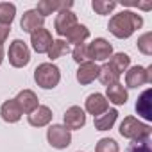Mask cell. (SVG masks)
I'll return each instance as SVG.
<instances>
[{
    "instance_id": "cell-1",
    "label": "cell",
    "mask_w": 152,
    "mask_h": 152,
    "mask_svg": "<svg viewBox=\"0 0 152 152\" xmlns=\"http://www.w3.org/2000/svg\"><path fill=\"white\" fill-rule=\"evenodd\" d=\"M141 25H143L141 15L125 9V11H122V13H118V15H113V16L109 18L107 31H109L115 38H118V39H127V38H131L138 29H141Z\"/></svg>"
},
{
    "instance_id": "cell-2",
    "label": "cell",
    "mask_w": 152,
    "mask_h": 152,
    "mask_svg": "<svg viewBox=\"0 0 152 152\" xmlns=\"http://www.w3.org/2000/svg\"><path fill=\"white\" fill-rule=\"evenodd\" d=\"M120 136H124L125 140H131V141H147L150 138V132H152V127L134 116H125L122 122H120Z\"/></svg>"
},
{
    "instance_id": "cell-3",
    "label": "cell",
    "mask_w": 152,
    "mask_h": 152,
    "mask_svg": "<svg viewBox=\"0 0 152 152\" xmlns=\"http://www.w3.org/2000/svg\"><path fill=\"white\" fill-rule=\"evenodd\" d=\"M34 81L43 90H54L61 81V70L54 63H41L34 70Z\"/></svg>"
},
{
    "instance_id": "cell-4",
    "label": "cell",
    "mask_w": 152,
    "mask_h": 152,
    "mask_svg": "<svg viewBox=\"0 0 152 152\" xmlns=\"http://www.w3.org/2000/svg\"><path fill=\"white\" fill-rule=\"evenodd\" d=\"M150 83H152V64H148V66L136 64L125 72V86L127 88L138 90V88L150 84Z\"/></svg>"
},
{
    "instance_id": "cell-5",
    "label": "cell",
    "mask_w": 152,
    "mask_h": 152,
    "mask_svg": "<svg viewBox=\"0 0 152 152\" xmlns=\"http://www.w3.org/2000/svg\"><path fill=\"white\" fill-rule=\"evenodd\" d=\"M47 141L52 148L63 150L72 145V131H68L63 124H52L47 129Z\"/></svg>"
},
{
    "instance_id": "cell-6",
    "label": "cell",
    "mask_w": 152,
    "mask_h": 152,
    "mask_svg": "<svg viewBox=\"0 0 152 152\" xmlns=\"http://www.w3.org/2000/svg\"><path fill=\"white\" fill-rule=\"evenodd\" d=\"M7 57H9L11 66H15V68H23V66H27L29 61H31V48L27 47L25 41L15 39V41L9 45Z\"/></svg>"
},
{
    "instance_id": "cell-7",
    "label": "cell",
    "mask_w": 152,
    "mask_h": 152,
    "mask_svg": "<svg viewBox=\"0 0 152 152\" xmlns=\"http://www.w3.org/2000/svg\"><path fill=\"white\" fill-rule=\"evenodd\" d=\"M63 125L68 131H79L86 125V111L81 106H70L63 115Z\"/></svg>"
},
{
    "instance_id": "cell-8",
    "label": "cell",
    "mask_w": 152,
    "mask_h": 152,
    "mask_svg": "<svg viewBox=\"0 0 152 152\" xmlns=\"http://www.w3.org/2000/svg\"><path fill=\"white\" fill-rule=\"evenodd\" d=\"M88 47H90V57L93 63L107 61L113 56V45L106 38H95L91 43H88Z\"/></svg>"
},
{
    "instance_id": "cell-9",
    "label": "cell",
    "mask_w": 152,
    "mask_h": 152,
    "mask_svg": "<svg viewBox=\"0 0 152 152\" xmlns=\"http://www.w3.org/2000/svg\"><path fill=\"white\" fill-rule=\"evenodd\" d=\"M73 7V2L72 0H68V2H64V0H39L38 6H36V11L47 18L48 15L52 13H59V11H72Z\"/></svg>"
},
{
    "instance_id": "cell-10",
    "label": "cell",
    "mask_w": 152,
    "mask_h": 152,
    "mask_svg": "<svg viewBox=\"0 0 152 152\" xmlns=\"http://www.w3.org/2000/svg\"><path fill=\"white\" fill-rule=\"evenodd\" d=\"M77 15L73 11H59L56 13V20H54V31L57 36H66V32L77 25Z\"/></svg>"
},
{
    "instance_id": "cell-11",
    "label": "cell",
    "mask_w": 152,
    "mask_h": 152,
    "mask_svg": "<svg viewBox=\"0 0 152 152\" xmlns=\"http://www.w3.org/2000/svg\"><path fill=\"white\" fill-rule=\"evenodd\" d=\"M107 109H109V102H107V99H106L102 93L95 91V93H91V95L86 97L84 111L90 113V115H93V118H95V116H100V115L106 113Z\"/></svg>"
},
{
    "instance_id": "cell-12",
    "label": "cell",
    "mask_w": 152,
    "mask_h": 152,
    "mask_svg": "<svg viewBox=\"0 0 152 152\" xmlns=\"http://www.w3.org/2000/svg\"><path fill=\"white\" fill-rule=\"evenodd\" d=\"M52 41H54L52 34L45 27H41V29H38V31H34L31 34V47L38 54H47L48 48H50V45H52Z\"/></svg>"
},
{
    "instance_id": "cell-13",
    "label": "cell",
    "mask_w": 152,
    "mask_h": 152,
    "mask_svg": "<svg viewBox=\"0 0 152 152\" xmlns=\"http://www.w3.org/2000/svg\"><path fill=\"white\" fill-rule=\"evenodd\" d=\"M75 77H77V83H79L81 86L91 84L95 79H99V64L93 63V61H88V63L79 64Z\"/></svg>"
},
{
    "instance_id": "cell-14",
    "label": "cell",
    "mask_w": 152,
    "mask_h": 152,
    "mask_svg": "<svg viewBox=\"0 0 152 152\" xmlns=\"http://www.w3.org/2000/svg\"><path fill=\"white\" fill-rule=\"evenodd\" d=\"M43 25H45V18H43L36 9H29V11H25L23 16H22V20H20V27H22V31H23V32H29V34H32L34 31L41 29Z\"/></svg>"
},
{
    "instance_id": "cell-15",
    "label": "cell",
    "mask_w": 152,
    "mask_h": 152,
    "mask_svg": "<svg viewBox=\"0 0 152 152\" xmlns=\"http://www.w3.org/2000/svg\"><path fill=\"white\" fill-rule=\"evenodd\" d=\"M0 116H2V120L6 124H16V122L22 120L23 113H22L20 106L16 104V100L9 99V100H6L2 106H0Z\"/></svg>"
},
{
    "instance_id": "cell-16",
    "label": "cell",
    "mask_w": 152,
    "mask_h": 152,
    "mask_svg": "<svg viewBox=\"0 0 152 152\" xmlns=\"http://www.w3.org/2000/svg\"><path fill=\"white\" fill-rule=\"evenodd\" d=\"M16 104L20 106L22 113L25 115H31L38 106H39V100H38V95L32 91V90H22L16 97H15Z\"/></svg>"
},
{
    "instance_id": "cell-17",
    "label": "cell",
    "mask_w": 152,
    "mask_h": 152,
    "mask_svg": "<svg viewBox=\"0 0 152 152\" xmlns=\"http://www.w3.org/2000/svg\"><path fill=\"white\" fill-rule=\"evenodd\" d=\"M104 97L107 99V102H111V104H115V106H124V104H127V100H129L127 88H125L122 83H116V84L107 86Z\"/></svg>"
},
{
    "instance_id": "cell-18",
    "label": "cell",
    "mask_w": 152,
    "mask_h": 152,
    "mask_svg": "<svg viewBox=\"0 0 152 152\" xmlns=\"http://www.w3.org/2000/svg\"><path fill=\"white\" fill-rule=\"evenodd\" d=\"M52 109L48 107V106H38L31 115H27V120H29V124L32 125V127H45V125H48L50 122H52Z\"/></svg>"
},
{
    "instance_id": "cell-19",
    "label": "cell",
    "mask_w": 152,
    "mask_h": 152,
    "mask_svg": "<svg viewBox=\"0 0 152 152\" xmlns=\"http://www.w3.org/2000/svg\"><path fill=\"white\" fill-rule=\"evenodd\" d=\"M136 113L145 118L147 122L152 120V90L147 88L140 97H138V102H136Z\"/></svg>"
},
{
    "instance_id": "cell-20",
    "label": "cell",
    "mask_w": 152,
    "mask_h": 152,
    "mask_svg": "<svg viewBox=\"0 0 152 152\" xmlns=\"http://www.w3.org/2000/svg\"><path fill=\"white\" fill-rule=\"evenodd\" d=\"M66 43L70 45H81V43H86V39L90 38V29L86 27V25H83V23H77V25H73L68 32H66Z\"/></svg>"
},
{
    "instance_id": "cell-21",
    "label": "cell",
    "mask_w": 152,
    "mask_h": 152,
    "mask_svg": "<svg viewBox=\"0 0 152 152\" xmlns=\"http://www.w3.org/2000/svg\"><path fill=\"white\" fill-rule=\"evenodd\" d=\"M116 118H118V111L115 107H111L106 113H102L100 116H95L93 118V127L97 131H109L116 124Z\"/></svg>"
},
{
    "instance_id": "cell-22",
    "label": "cell",
    "mask_w": 152,
    "mask_h": 152,
    "mask_svg": "<svg viewBox=\"0 0 152 152\" xmlns=\"http://www.w3.org/2000/svg\"><path fill=\"white\" fill-rule=\"evenodd\" d=\"M120 79V73L115 72V68L109 64V63H104L102 66H99V81L107 88L111 84H116Z\"/></svg>"
},
{
    "instance_id": "cell-23",
    "label": "cell",
    "mask_w": 152,
    "mask_h": 152,
    "mask_svg": "<svg viewBox=\"0 0 152 152\" xmlns=\"http://www.w3.org/2000/svg\"><path fill=\"white\" fill-rule=\"evenodd\" d=\"M109 64L115 68V72L116 73H124V72H127L129 68H131V57H129V54H124V52H116V54H113L111 57H109Z\"/></svg>"
},
{
    "instance_id": "cell-24",
    "label": "cell",
    "mask_w": 152,
    "mask_h": 152,
    "mask_svg": "<svg viewBox=\"0 0 152 152\" xmlns=\"http://www.w3.org/2000/svg\"><path fill=\"white\" fill-rule=\"evenodd\" d=\"M68 50H70V45L64 39H54L52 45H50V48H48V52H47V56H48V59L52 63V61L59 59L61 56H64Z\"/></svg>"
},
{
    "instance_id": "cell-25",
    "label": "cell",
    "mask_w": 152,
    "mask_h": 152,
    "mask_svg": "<svg viewBox=\"0 0 152 152\" xmlns=\"http://www.w3.org/2000/svg\"><path fill=\"white\" fill-rule=\"evenodd\" d=\"M16 16V6L11 2H0V23L11 25Z\"/></svg>"
},
{
    "instance_id": "cell-26",
    "label": "cell",
    "mask_w": 152,
    "mask_h": 152,
    "mask_svg": "<svg viewBox=\"0 0 152 152\" xmlns=\"http://www.w3.org/2000/svg\"><path fill=\"white\" fill-rule=\"evenodd\" d=\"M72 57H73V61L77 63V64H83V63H88V61H91V57H90V47H88V43L75 45V47H73V50H72Z\"/></svg>"
},
{
    "instance_id": "cell-27",
    "label": "cell",
    "mask_w": 152,
    "mask_h": 152,
    "mask_svg": "<svg viewBox=\"0 0 152 152\" xmlns=\"http://www.w3.org/2000/svg\"><path fill=\"white\" fill-rule=\"evenodd\" d=\"M116 6H118L116 2H109V0H93V2H91L93 11L97 15H100V16H106V15L113 13L116 9Z\"/></svg>"
},
{
    "instance_id": "cell-28",
    "label": "cell",
    "mask_w": 152,
    "mask_h": 152,
    "mask_svg": "<svg viewBox=\"0 0 152 152\" xmlns=\"http://www.w3.org/2000/svg\"><path fill=\"white\" fill-rule=\"evenodd\" d=\"M95 152H120V145L113 138H100L97 141Z\"/></svg>"
},
{
    "instance_id": "cell-29",
    "label": "cell",
    "mask_w": 152,
    "mask_h": 152,
    "mask_svg": "<svg viewBox=\"0 0 152 152\" xmlns=\"http://www.w3.org/2000/svg\"><path fill=\"white\" fill-rule=\"evenodd\" d=\"M138 50L143 56H152V32H143L138 38Z\"/></svg>"
},
{
    "instance_id": "cell-30",
    "label": "cell",
    "mask_w": 152,
    "mask_h": 152,
    "mask_svg": "<svg viewBox=\"0 0 152 152\" xmlns=\"http://www.w3.org/2000/svg\"><path fill=\"white\" fill-rule=\"evenodd\" d=\"M127 152H152V148L148 145V140L147 141H132L127 147Z\"/></svg>"
},
{
    "instance_id": "cell-31",
    "label": "cell",
    "mask_w": 152,
    "mask_h": 152,
    "mask_svg": "<svg viewBox=\"0 0 152 152\" xmlns=\"http://www.w3.org/2000/svg\"><path fill=\"white\" fill-rule=\"evenodd\" d=\"M11 34V25H4V23H0V47H4V43L7 41Z\"/></svg>"
},
{
    "instance_id": "cell-32",
    "label": "cell",
    "mask_w": 152,
    "mask_h": 152,
    "mask_svg": "<svg viewBox=\"0 0 152 152\" xmlns=\"http://www.w3.org/2000/svg\"><path fill=\"white\" fill-rule=\"evenodd\" d=\"M4 61V47H0V64Z\"/></svg>"
},
{
    "instance_id": "cell-33",
    "label": "cell",
    "mask_w": 152,
    "mask_h": 152,
    "mask_svg": "<svg viewBox=\"0 0 152 152\" xmlns=\"http://www.w3.org/2000/svg\"><path fill=\"white\" fill-rule=\"evenodd\" d=\"M79 152H81V150H79Z\"/></svg>"
}]
</instances>
